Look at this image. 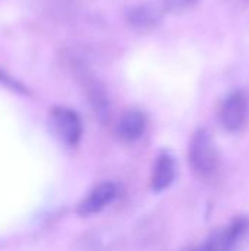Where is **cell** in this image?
I'll return each mask as SVG.
<instances>
[{"instance_id": "6da1fadb", "label": "cell", "mask_w": 249, "mask_h": 251, "mask_svg": "<svg viewBox=\"0 0 249 251\" xmlns=\"http://www.w3.org/2000/svg\"><path fill=\"white\" fill-rule=\"evenodd\" d=\"M188 159L192 171L198 176H210L219 166V153L216 144L205 129H198L189 144Z\"/></svg>"}, {"instance_id": "7a4b0ae2", "label": "cell", "mask_w": 249, "mask_h": 251, "mask_svg": "<svg viewBox=\"0 0 249 251\" xmlns=\"http://www.w3.org/2000/svg\"><path fill=\"white\" fill-rule=\"evenodd\" d=\"M51 126L56 135L66 146H76L82 135V122L76 112L69 107H54L51 110Z\"/></svg>"}, {"instance_id": "3957f363", "label": "cell", "mask_w": 249, "mask_h": 251, "mask_svg": "<svg viewBox=\"0 0 249 251\" xmlns=\"http://www.w3.org/2000/svg\"><path fill=\"white\" fill-rule=\"evenodd\" d=\"M248 115L249 104L245 94L233 93L223 103V107L220 112V121H222V125L227 131L235 132V131H239L247 124Z\"/></svg>"}, {"instance_id": "277c9868", "label": "cell", "mask_w": 249, "mask_h": 251, "mask_svg": "<svg viewBox=\"0 0 249 251\" xmlns=\"http://www.w3.org/2000/svg\"><path fill=\"white\" fill-rule=\"evenodd\" d=\"M116 197V187L112 182H100L95 185L85 199L78 204V215L81 216H90L101 212L106 206H109L113 199Z\"/></svg>"}, {"instance_id": "5b68a950", "label": "cell", "mask_w": 249, "mask_h": 251, "mask_svg": "<svg viewBox=\"0 0 249 251\" xmlns=\"http://www.w3.org/2000/svg\"><path fill=\"white\" fill-rule=\"evenodd\" d=\"M175 175H176V163H175L173 156L169 154L167 151L160 153L156 160L154 171L151 175L153 191L160 193L169 188L175 181Z\"/></svg>"}, {"instance_id": "8992f818", "label": "cell", "mask_w": 249, "mask_h": 251, "mask_svg": "<svg viewBox=\"0 0 249 251\" xmlns=\"http://www.w3.org/2000/svg\"><path fill=\"white\" fill-rule=\"evenodd\" d=\"M145 126H147L145 116L139 110H128L119 119L117 134L123 141L134 143L142 137Z\"/></svg>"}, {"instance_id": "52a82bcc", "label": "cell", "mask_w": 249, "mask_h": 251, "mask_svg": "<svg viewBox=\"0 0 249 251\" xmlns=\"http://www.w3.org/2000/svg\"><path fill=\"white\" fill-rule=\"evenodd\" d=\"M160 18H161V9L150 3L132 7L128 13L129 24L139 29L153 28L160 22Z\"/></svg>"}, {"instance_id": "ba28073f", "label": "cell", "mask_w": 249, "mask_h": 251, "mask_svg": "<svg viewBox=\"0 0 249 251\" xmlns=\"http://www.w3.org/2000/svg\"><path fill=\"white\" fill-rule=\"evenodd\" d=\"M198 1L200 0H161V6L164 10L178 13L194 7Z\"/></svg>"}]
</instances>
